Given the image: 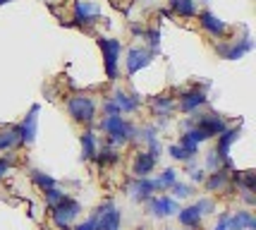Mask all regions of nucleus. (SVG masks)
<instances>
[{
  "label": "nucleus",
  "instance_id": "f257e3e1",
  "mask_svg": "<svg viewBox=\"0 0 256 230\" xmlns=\"http://www.w3.org/2000/svg\"><path fill=\"white\" fill-rule=\"evenodd\" d=\"M98 130L106 132L108 137V146H124L132 139H136V127L130 125L122 115H106L103 120L98 122Z\"/></svg>",
  "mask_w": 256,
  "mask_h": 230
},
{
  "label": "nucleus",
  "instance_id": "f03ea898",
  "mask_svg": "<svg viewBox=\"0 0 256 230\" xmlns=\"http://www.w3.org/2000/svg\"><path fill=\"white\" fill-rule=\"evenodd\" d=\"M82 213V204L72 197H62L56 206H50V218L58 230H72V220Z\"/></svg>",
  "mask_w": 256,
  "mask_h": 230
},
{
  "label": "nucleus",
  "instance_id": "7ed1b4c3",
  "mask_svg": "<svg viewBox=\"0 0 256 230\" xmlns=\"http://www.w3.org/2000/svg\"><path fill=\"white\" fill-rule=\"evenodd\" d=\"M67 113L74 122H82V125H91L96 120V101L86 96V94H77L67 101Z\"/></svg>",
  "mask_w": 256,
  "mask_h": 230
},
{
  "label": "nucleus",
  "instance_id": "20e7f679",
  "mask_svg": "<svg viewBox=\"0 0 256 230\" xmlns=\"http://www.w3.org/2000/svg\"><path fill=\"white\" fill-rule=\"evenodd\" d=\"M98 48L103 53V65H106L108 79H118V63H120V55H122V44L118 39L98 36Z\"/></svg>",
  "mask_w": 256,
  "mask_h": 230
},
{
  "label": "nucleus",
  "instance_id": "39448f33",
  "mask_svg": "<svg viewBox=\"0 0 256 230\" xmlns=\"http://www.w3.org/2000/svg\"><path fill=\"white\" fill-rule=\"evenodd\" d=\"M184 127H187V130H190V127H199V130L206 132V137L211 139V137H218L228 125H225V120L218 113H204V115H194L192 120H184Z\"/></svg>",
  "mask_w": 256,
  "mask_h": 230
},
{
  "label": "nucleus",
  "instance_id": "423d86ee",
  "mask_svg": "<svg viewBox=\"0 0 256 230\" xmlns=\"http://www.w3.org/2000/svg\"><path fill=\"white\" fill-rule=\"evenodd\" d=\"M94 220H96V230H120L122 213L112 201H106L103 206L94 211Z\"/></svg>",
  "mask_w": 256,
  "mask_h": 230
},
{
  "label": "nucleus",
  "instance_id": "0eeeda50",
  "mask_svg": "<svg viewBox=\"0 0 256 230\" xmlns=\"http://www.w3.org/2000/svg\"><path fill=\"white\" fill-rule=\"evenodd\" d=\"M146 206H148V213L154 218H168V216H175L180 211L178 199L172 197H148L146 199Z\"/></svg>",
  "mask_w": 256,
  "mask_h": 230
},
{
  "label": "nucleus",
  "instance_id": "6e6552de",
  "mask_svg": "<svg viewBox=\"0 0 256 230\" xmlns=\"http://www.w3.org/2000/svg\"><path fill=\"white\" fill-rule=\"evenodd\" d=\"M72 12H74V22L79 27H91V24L98 22V17H100L98 5H94L89 0H74Z\"/></svg>",
  "mask_w": 256,
  "mask_h": 230
},
{
  "label": "nucleus",
  "instance_id": "1a4fd4ad",
  "mask_svg": "<svg viewBox=\"0 0 256 230\" xmlns=\"http://www.w3.org/2000/svg\"><path fill=\"white\" fill-rule=\"evenodd\" d=\"M151 60H154V53H151L148 48H139V46L130 48V51H127V58H124V63H127V75L142 72Z\"/></svg>",
  "mask_w": 256,
  "mask_h": 230
},
{
  "label": "nucleus",
  "instance_id": "9d476101",
  "mask_svg": "<svg viewBox=\"0 0 256 230\" xmlns=\"http://www.w3.org/2000/svg\"><path fill=\"white\" fill-rule=\"evenodd\" d=\"M38 106H32V110H29V115L24 118L20 125H14V130H17V134H20V142L22 144H34V139H36V125H38Z\"/></svg>",
  "mask_w": 256,
  "mask_h": 230
},
{
  "label": "nucleus",
  "instance_id": "9b49d317",
  "mask_svg": "<svg viewBox=\"0 0 256 230\" xmlns=\"http://www.w3.org/2000/svg\"><path fill=\"white\" fill-rule=\"evenodd\" d=\"M206 103H208V96L204 94V89H190V91L180 94V110L182 113H194Z\"/></svg>",
  "mask_w": 256,
  "mask_h": 230
},
{
  "label": "nucleus",
  "instance_id": "f8f14e48",
  "mask_svg": "<svg viewBox=\"0 0 256 230\" xmlns=\"http://www.w3.org/2000/svg\"><path fill=\"white\" fill-rule=\"evenodd\" d=\"M154 192H158V187L156 180H151V177H134L130 182V194L136 201H146L148 197H154Z\"/></svg>",
  "mask_w": 256,
  "mask_h": 230
},
{
  "label": "nucleus",
  "instance_id": "ddd939ff",
  "mask_svg": "<svg viewBox=\"0 0 256 230\" xmlns=\"http://www.w3.org/2000/svg\"><path fill=\"white\" fill-rule=\"evenodd\" d=\"M196 15H199V24L211 34V36H216V39H225V36H228L230 27H228L223 20H218L211 12H196Z\"/></svg>",
  "mask_w": 256,
  "mask_h": 230
},
{
  "label": "nucleus",
  "instance_id": "4468645a",
  "mask_svg": "<svg viewBox=\"0 0 256 230\" xmlns=\"http://www.w3.org/2000/svg\"><path fill=\"white\" fill-rule=\"evenodd\" d=\"M154 168H156V158L148 151H139L134 156V163H132L134 177H148L154 173Z\"/></svg>",
  "mask_w": 256,
  "mask_h": 230
},
{
  "label": "nucleus",
  "instance_id": "2eb2a0df",
  "mask_svg": "<svg viewBox=\"0 0 256 230\" xmlns=\"http://www.w3.org/2000/svg\"><path fill=\"white\" fill-rule=\"evenodd\" d=\"M254 48V44H252V39L249 36H244L240 44H232V46H220L218 48V53L223 55L225 60H240V58H244L249 51Z\"/></svg>",
  "mask_w": 256,
  "mask_h": 230
},
{
  "label": "nucleus",
  "instance_id": "dca6fc26",
  "mask_svg": "<svg viewBox=\"0 0 256 230\" xmlns=\"http://www.w3.org/2000/svg\"><path fill=\"white\" fill-rule=\"evenodd\" d=\"M237 139H240V130H237V127H225V130L218 134V149H216V153L220 156V161L230 158V146H232Z\"/></svg>",
  "mask_w": 256,
  "mask_h": 230
},
{
  "label": "nucleus",
  "instance_id": "f3484780",
  "mask_svg": "<svg viewBox=\"0 0 256 230\" xmlns=\"http://www.w3.org/2000/svg\"><path fill=\"white\" fill-rule=\"evenodd\" d=\"M228 230H256V218L252 211H237L228 216Z\"/></svg>",
  "mask_w": 256,
  "mask_h": 230
},
{
  "label": "nucleus",
  "instance_id": "a211bd4d",
  "mask_svg": "<svg viewBox=\"0 0 256 230\" xmlns=\"http://www.w3.org/2000/svg\"><path fill=\"white\" fill-rule=\"evenodd\" d=\"M112 101H115V106L120 108V113H134V110L139 108V103H142V96H136V94H124V91H115L112 94Z\"/></svg>",
  "mask_w": 256,
  "mask_h": 230
},
{
  "label": "nucleus",
  "instance_id": "6ab92c4d",
  "mask_svg": "<svg viewBox=\"0 0 256 230\" xmlns=\"http://www.w3.org/2000/svg\"><path fill=\"white\" fill-rule=\"evenodd\" d=\"M178 218H180V225H184V228H199L204 216H201L199 211H196V206L192 204V206H187V208H180Z\"/></svg>",
  "mask_w": 256,
  "mask_h": 230
},
{
  "label": "nucleus",
  "instance_id": "aec40b11",
  "mask_svg": "<svg viewBox=\"0 0 256 230\" xmlns=\"http://www.w3.org/2000/svg\"><path fill=\"white\" fill-rule=\"evenodd\" d=\"M98 151V139H96V132L94 130H86L82 134V156L86 161H94V156Z\"/></svg>",
  "mask_w": 256,
  "mask_h": 230
},
{
  "label": "nucleus",
  "instance_id": "412c9836",
  "mask_svg": "<svg viewBox=\"0 0 256 230\" xmlns=\"http://www.w3.org/2000/svg\"><path fill=\"white\" fill-rule=\"evenodd\" d=\"M204 185L208 192H216V189H225L228 187V170L225 168H218V170H213L211 177H206L204 180Z\"/></svg>",
  "mask_w": 256,
  "mask_h": 230
},
{
  "label": "nucleus",
  "instance_id": "4be33fe9",
  "mask_svg": "<svg viewBox=\"0 0 256 230\" xmlns=\"http://www.w3.org/2000/svg\"><path fill=\"white\" fill-rule=\"evenodd\" d=\"M20 134L14 127H8V130L0 132V151H12V149H17L20 146Z\"/></svg>",
  "mask_w": 256,
  "mask_h": 230
},
{
  "label": "nucleus",
  "instance_id": "5701e85b",
  "mask_svg": "<svg viewBox=\"0 0 256 230\" xmlns=\"http://www.w3.org/2000/svg\"><path fill=\"white\" fill-rule=\"evenodd\" d=\"M232 180L237 182V187H240V192H254V185H256V173L254 170H244V173H234Z\"/></svg>",
  "mask_w": 256,
  "mask_h": 230
},
{
  "label": "nucleus",
  "instance_id": "b1692460",
  "mask_svg": "<svg viewBox=\"0 0 256 230\" xmlns=\"http://www.w3.org/2000/svg\"><path fill=\"white\" fill-rule=\"evenodd\" d=\"M172 12H178L180 17H196V5L194 0H170Z\"/></svg>",
  "mask_w": 256,
  "mask_h": 230
},
{
  "label": "nucleus",
  "instance_id": "393cba45",
  "mask_svg": "<svg viewBox=\"0 0 256 230\" xmlns=\"http://www.w3.org/2000/svg\"><path fill=\"white\" fill-rule=\"evenodd\" d=\"M151 106L156 110V115H166L168 118V115L172 113V108H175V101L163 94V96H154V99H151Z\"/></svg>",
  "mask_w": 256,
  "mask_h": 230
},
{
  "label": "nucleus",
  "instance_id": "a878e982",
  "mask_svg": "<svg viewBox=\"0 0 256 230\" xmlns=\"http://www.w3.org/2000/svg\"><path fill=\"white\" fill-rule=\"evenodd\" d=\"M94 158L98 161L100 168H106V165H110V163H118L120 153L115 151V146H103V149H98V151H96V156H94Z\"/></svg>",
  "mask_w": 256,
  "mask_h": 230
},
{
  "label": "nucleus",
  "instance_id": "bb28decb",
  "mask_svg": "<svg viewBox=\"0 0 256 230\" xmlns=\"http://www.w3.org/2000/svg\"><path fill=\"white\" fill-rule=\"evenodd\" d=\"M175 182H178V170H172V168H166V170L156 177V187H158V189H170Z\"/></svg>",
  "mask_w": 256,
  "mask_h": 230
},
{
  "label": "nucleus",
  "instance_id": "cd10ccee",
  "mask_svg": "<svg viewBox=\"0 0 256 230\" xmlns=\"http://www.w3.org/2000/svg\"><path fill=\"white\" fill-rule=\"evenodd\" d=\"M32 182L38 187V189H44V192L50 189V187H56V180L48 175V173H44V170H32Z\"/></svg>",
  "mask_w": 256,
  "mask_h": 230
},
{
  "label": "nucleus",
  "instance_id": "c85d7f7f",
  "mask_svg": "<svg viewBox=\"0 0 256 230\" xmlns=\"http://www.w3.org/2000/svg\"><path fill=\"white\" fill-rule=\"evenodd\" d=\"M180 149H182V151L187 153V158H194V156H196V153H199V144L194 142V139H192L190 134H187V132H184V134H182V137H180V144H178Z\"/></svg>",
  "mask_w": 256,
  "mask_h": 230
},
{
  "label": "nucleus",
  "instance_id": "c756f323",
  "mask_svg": "<svg viewBox=\"0 0 256 230\" xmlns=\"http://www.w3.org/2000/svg\"><path fill=\"white\" fill-rule=\"evenodd\" d=\"M170 192H172V199H187V197H192V187L184 185V182H175V185L170 187Z\"/></svg>",
  "mask_w": 256,
  "mask_h": 230
},
{
  "label": "nucleus",
  "instance_id": "7c9ffc66",
  "mask_svg": "<svg viewBox=\"0 0 256 230\" xmlns=\"http://www.w3.org/2000/svg\"><path fill=\"white\" fill-rule=\"evenodd\" d=\"M44 194H46V204H48V206H56L58 201L65 197V192H62V189H58V185L50 187V189H46Z\"/></svg>",
  "mask_w": 256,
  "mask_h": 230
},
{
  "label": "nucleus",
  "instance_id": "2f4dec72",
  "mask_svg": "<svg viewBox=\"0 0 256 230\" xmlns=\"http://www.w3.org/2000/svg\"><path fill=\"white\" fill-rule=\"evenodd\" d=\"M194 206H196V211H199L201 216H208V213L216 211V201H213V199H199Z\"/></svg>",
  "mask_w": 256,
  "mask_h": 230
},
{
  "label": "nucleus",
  "instance_id": "473e14b6",
  "mask_svg": "<svg viewBox=\"0 0 256 230\" xmlns=\"http://www.w3.org/2000/svg\"><path fill=\"white\" fill-rule=\"evenodd\" d=\"M220 163H223V161H220V156L216 153V149L206 153V168H208V170H218V168H220Z\"/></svg>",
  "mask_w": 256,
  "mask_h": 230
},
{
  "label": "nucleus",
  "instance_id": "72a5a7b5",
  "mask_svg": "<svg viewBox=\"0 0 256 230\" xmlns=\"http://www.w3.org/2000/svg\"><path fill=\"white\" fill-rule=\"evenodd\" d=\"M146 36H148V44H151V53H156V51H158V44H160V32L151 29V32L146 34Z\"/></svg>",
  "mask_w": 256,
  "mask_h": 230
},
{
  "label": "nucleus",
  "instance_id": "f704fd0d",
  "mask_svg": "<svg viewBox=\"0 0 256 230\" xmlns=\"http://www.w3.org/2000/svg\"><path fill=\"white\" fill-rule=\"evenodd\" d=\"M160 151H163L160 142H158V139H151V142H148V153H151V156L158 161V158H160Z\"/></svg>",
  "mask_w": 256,
  "mask_h": 230
},
{
  "label": "nucleus",
  "instance_id": "c9c22d12",
  "mask_svg": "<svg viewBox=\"0 0 256 230\" xmlns=\"http://www.w3.org/2000/svg\"><path fill=\"white\" fill-rule=\"evenodd\" d=\"M103 113H106V115H122V113H120V108L115 106V101H112V99L106 101V106H103Z\"/></svg>",
  "mask_w": 256,
  "mask_h": 230
},
{
  "label": "nucleus",
  "instance_id": "e433bc0d",
  "mask_svg": "<svg viewBox=\"0 0 256 230\" xmlns=\"http://www.w3.org/2000/svg\"><path fill=\"white\" fill-rule=\"evenodd\" d=\"M170 156H172L175 161H190V158H187V153L182 151L178 144H175V146H170Z\"/></svg>",
  "mask_w": 256,
  "mask_h": 230
},
{
  "label": "nucleus",
  "instance_id": "4c0bfd02",
  "mask_svg": "<svg viewBox=\"0 0 256 230\" xmlns=\"http://www.w3.org/2000/svg\"><path fill=\"white\" fill-rule=\"evenodd\" d=\"M190 175L194 182H199V185H204V180H206V173L201 170V168H194V170H190Z\"/></svg>",
  "mask_w": 256,
  "mask_h": 230
},
{
  "label": "nucleus",
  "instance_id": "58836bf2",
  "mask_svg": "<svg viewBox=\"0 0 256 230\" xmlns=\"http://www.w3.org/2000/svg\"><path fill=\"white\" fill-rule=\"evenodd\" d=\"M72 230H96V220H94V216H91L89 220H84V223H79V225H74Z\"/></svg>",
  "mask_w": 256,
  "mask_h": 230
},
{
  "label": "nucleus",
  "instance_id": "ea45409f",
  "mask_svg": "<svg viewBox=\"0 0 256 230\" xmlns=\"http://www.w3.org/2000/svg\"><path fill=\"white\" fill-rule=\"evenodd\" d=\"M12 168V161L10 158H0V177L2 175H8V170Z\"/></svg>",
  "mask_w": 256,
  "mask_h": 230
},
{
  "label": "nucleus",
  "instance_id": "a19ab883",
  "mask_svg": "<svg viewBox=\"0 0 256 230\" xmlns=\"http://www.w3.org/2000/svg\"><path fill=\"white\" fill-rule=\"evenodd\" d=\"M213 230H228V216H223V218L218 220V225H216Z\"/></svg>",
  "mask_w": 256,
  "mask_h": 230
},
{
  "label": "nucleus",
  "instance_id": "79ce46f5",
  "mask_svg": "<svg viewBox=\"0 0 256 230\" xmlns=\"http://www.w3.org/2000/svg\"><path fill=\"white\" fill-rule=\"evenodd\" d=\"M5 3H12V0H0V5H5Z\"/></svg>",
  "mask_w": 256,
  "mask_h": 230
}]
</instances>
